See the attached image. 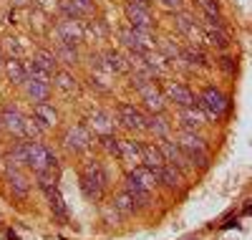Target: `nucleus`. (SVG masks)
<instances>
[{
	"label": "nucleus",
	"instance_id": "nucleus-11",
	"mask_svg": "<svg viewBox=\"0 0 252 240\" xmlns=\"http://www.w3.org/2000/svg\"><path fill=\"white\" fill-rule=\"evenodd\" d=\"M116 119L121 121V126L131 129V132H141L146 126V114L141 109H136L134 104H119L116 106Z\"/></svg>",
	"mask_w": 252,
	"mask_h": 240
},
{
	"label": "nucleus",
	"instance_id": "nucleus-49",
	"mask_svg": "<svg viewBox=\"0 0 252 240\" xmlns=\"http://www.w3.org/2000/svg\"><path fill=\"white\" fill-rule=\"evenodd\" d=\"M8 240H18V235H15V233L10 230V233H8Z\"/></svg>",
	"mask_w": 252,
	"mask_h": 240
},
{
	"label": "nucleus",
	"instance_id": "nucleus-36",
	"mask_svg": "<svg viewBox=\"0 0 252 240\" xmlns=\"http://www.w3.org/2000/svg\"><path fill=\"white\" fill-rule=\"evenodd\" d=\"M114 207L121 212V217H131V215L139 210V207H136V202H134V200H131V198H129V195H126L124 190H121V192L116 195V198H114Z\"/></svg>",
	"mask_w": 252,
	"mask_h": 240
},
{
	"label": "nucleus",
	"instance_id": "nucleus-19",
	"mask_svg": "<svg viewBox=\"0 0 252 240\" xmlns=\"http://www.w3.org/2000/svg\"><path fill=\"white\" fill-rule=\"evenodd\" d=\"M101 66H103V74H124V71H129V63H126V56H121L119 51L109 48V51H103L101 53Z\"/></svg>",
	"mask_w": 252,
	"mask_h": 240
},
{
	"label": "nucleus",
	"instance_id": "nucleus-48",
	"mask_svg": "<svg viewBox=\"0 0 252 240\" xmlns=\"http://www.w3.org/2000/svg\"><path fill=\"white\" fill-rule=\"evenodd\" d=\"M3 63H5V53H3V48H0V69H3Z\"/></svg>",
	"mask_w": 252,
	"mask_h": 240
},
{
	"label": "nucleus",
	"instance_id": "nucleus-12",
	"mask_svg": "<svg viewBox=\"0 0 252 240\" xmlns=\"http://www.w3.org/2000/svg\"><path fill=\"white\" fill-rule=\"evenodd\" d=\"M159 152H161V157H164V162L166 164H172V167H177L182 174L187 172V167H189V160L184 157V152L179 149V144L177 142H172V137L169 139H159Z\"/></svg>",
	"mask_w": 252,
	"mask_h": 240
},
{
	"label": "nucleus",
	"instance_id": "nucleus-14",
	"mask_svg": "<svg viewBox=\"0 0 252 240\" xmlns=\"http://www.w3.org/2000/svg\"><path fill=\"white\" fill-rule=\"evenodd\" d=\"M177 119H179L182 132H199V126L207 121V117L202 114L199 106H179Z\"/></svg>",
	"mask_w": 252,
	"mask_h": 240
},
{
	"label": "nucleus",
	"instance_id": "nucleus-7",
	"mask_svg": "<svg viewBox=\"0 0 252 240\" xmlns=\"http://www.w3.org/2000/svg\"><path fill=\"white\" fill-rule=\"evenodd\" d=\"M63 147H66L71 155H83L89 147H91V129L83 126V124H76V126H68L63 132Z\"/></svg>",
	"mask_w": 252,
	"mask_h": 240
},
{
	"label": "nucleus",
	"instance_id": "nucleus-35",
	"mask_svg": "<svg viewBox=\"0 0 252 240\" xmlns=\"http://www.w3.org/2000/svg\"><path fill=\"white\" fill-rule=\"evenodd\" d=\"M0 48H3L5 58H23V53H26L23 43H20V38H15V36H5L3 43H0Z\"/></svg>",
	"mask_w": 252,
	"mask_h": 240
},
{
	"label": "nucleus",
	"instance_id": "nucleus-10",
	"mask_svg": "<svg viewBox=\"0 0 252 240\" xmlns=\"http://www.w3.org/2000/svg\"><path fill=\"white\" fill-rule=\"evenodd\" d=\"M164 96L174 101L177 106H197V94L182 81H166L164 83Z\"/></svg>",
	"mask_w": 252,
	"mask_h": 240
},
{
	"label": "nucleus",
	"instance_id": "nucleus-42",
	"mask_svg": "<svg viewBox=\"0 0 252 240\" xmlns=\"http://www.w3.org/2000/svg\"><path fill=\"white\" fill-rule=\"evenodd\" d=\"M68 3L76 8L78 18H91L96 13V3H94V0H68Z\"/></svg>",
	"mask_w": 252,
	"mask_h": 240
},
{
	"label": "nucleus",
	"instance_id": "nucleus-6",
	"mask_svg": "<svg viewBox=\"0 0 252 240\" xmlns=\"http://www.w3.org/2000/svg\"><path fill=\"white\" fill-rule=\"evenodd\" d=\"M119 40H121V46L129 51V53H139L144 56L146 51H154V40H152V33H141L131 26H126L119 31Z\"/></svg>",
	"mask_w": 252,
	"mask_h": 240
},
{
	"label": "nucleus",
	"instance_id": "nucleus-29",
	"mask_svg": "<svg viewBox=\"0 0 252 240\" xmlns=\"http://www.w3.org/2000/svg\"><path fill=\"white\" fill-rule=\"evenodd\" d=\"M124 192L136 202V207H149V205H152V195H154V192H149V190H144V187L134 185L131 180H126V177H124Z\"/></svg>",
	"mask_w": 252,
	"mask_h": 240
},
{
	"label": "nucleus",
	"instance_id": "nucleus-24",
	"mask_svg": "<svg viewBox=\"0 0 252 240\" xmlns=\"http://www.w3.org/2000/svg\"><path fill=\"white\" fill-rule=\"evenodd\" d=\"M56 58L58 63H63V66H78L81 63V53H78V46H73V43H56Z\"/></svg>",
	"mask_w": 252,
	"mask_h": 240
},
{
	"label": "nucleus",
	"instance_id": "nucleus-28",
	"mask_svg": "<svg viewBox=\"0 0 252 240\" xmlns=\"http://www.w3.org/2000/svg\"><path fill=\"white\" fill-rule=\"evenodd\" d=\"M179 61H187V66H192V69H207L209 66L207 53L199 46H194V43H192V46H187V48H182Z\"/></svg>",
	"mask_w": 252,
	"mask_h": 240
},
{
	"label": "nucleus",
	"instance_id": "nucleus-2",
	"mask_svg": "<svg viewBox=\"0 0 252 240\" xmlns=\"http://www.w3.org/2000/svg\"><path fill=\"white\" fill-rule=\"evenodd\" d=\"M197 106L202 109V114H204L207 119L220 121V119L227 114V109H229V99L217 89V86H204L202 94L197 96Z\"/></svg>",
	"mask_w": 252,
	"mask_h": 240
},
{
	"label": "nucleus",
	"instance_id": "nucleus-32",
	"mask_svg": "<svg viewBox=\"0 0 252 240\" xmlns=\"http://www.w3.org/2000/svg\"><path fill=\"white\" fill-rule=\"evenodd\" d=\"M83 38H94V40H106L109 38V26L101 18H94L89 23H83Z\"/></svg>",
	"mask_w": 252,
	"mask_h": 240
},
{
	"label": "nucleus",
	"instance_id": "nucleus-37",
	"mask_svg": "<svg viewBox=\"0 0 252 240\" xmlns=\"http://www.w3.org/2000/svg\"><path fill=\"white\" fill-rule=\"evenodd\" d=\"M98 147L103 149V152H106V155L109 157H116L119 160V147H121V139L111 132V134H101L98 137Z\"/></svg>",
	"mask_w": 252,
	"mask_h": 240
},
{
	"label": "nucleus",
	"instance_id": "nucleus-15",
	"mask_svg": "<svg viewBox=\"0 0 252 240\" xmlns=\"http://www.w3.org/2000/svg\"><path fill=\"white\" fill-rule=\"evenodd\" d=\"M0 121H3V132L23 139V124H26V117L18 112L15 106H5L3 112H0Z\"/></svg>",
	"mask_w": 252,
	"mask_h": 240
},
{
	"label": "nucleus",
	"instance_id": "nucleus-18",
	"mask_svg": "<svg viewBox=\"0 0 252 240\" xmlns=\"http://www.w3.org/2000/svg\"><path fill=\"white\" fill-rule=\"evenodd\" d=\"M126 180H131L134 185H139V187H144V190H149V192H154V190L159 187L157 174H154L152 169H146L144 164H136L134 169L126 172Z\"/></svg>",
	"mask_w": 252,
	"mask_h": 240
},
{
	"label": "nucleus",
	"instance_id": "nucleus-39",
	"mask_svg": "<svg viewBox=\"0 0 252 240\" xmlns=\"http://www.w3.org/2000/svg\"><path fill=\"white\" fill-rule=\"evenodd\" d=\"M43 134H46V129L40 126L33 117H26V124H23V139H28V142H38Z\"/></svg>",
	"mask_w": 252,
	"mask_h": 240
},
{
	"label": "nucleus",
	"instance_id": "nucleus-34",
	"mask_svg": "<svg viewBox=\"0 0 252 240\" xmlns=\"http://www.w3.org/2000/svg\"><path fill=\"white\" fill-rule=\"evenodd\" d=\"M5 167H26V142H15L8 155H5Z\"/></svg>",
	"mask_w": 252,
	"mask_h": 240
},
{
	"label": "nucleus",
	"instance_id": "nucleus-38",
	"mask_svg": "<svg viewBox=\"0 0 252 240\" xmlns=\"http://www.w3.org/2000/svg\"><path fill=\"white\" fill-rule=\"evenodd\" d=\"M23 66H26V76H28V79H33V81H46V83H51V81H53V74H48L46 69H40L33 58H31V61H26Z\"/></svg>",
	"mask_w": 252,
	"mask_h": 240
},
{
	"label": "nucleus",
	"instance_id": "nucleus-26",
	"mask_svg": "<svg viewBox=\"0 0 252 240\" xmlns=\"http://www.w3.org/2000/svg\"><path fill=\"white\" fill-rule=\"evenodd\" d=\"M119 160H124L126 164H134L136 167L141 162V142H136V139H121Z\"/></svg>",
	"mask_w": 252,
	"mask_h": 240
},
{
	"label": "nucleus",
	"instance_id": "nucleus-23",
	"mask_svg": "<svg viewBox=\"0 0 252 240\" xmlns=\"http://www.w3.org/2000/svg\"><path fill=\"white\" fill-rule=\"evenodd\" d=\"M3 71H5V76H8V81H10L13 86H23V83L28 81L26 66H23V61H20V58H5Z\"/></svg>",
	"mask_w": 252,
	"mask_h": 240
},
{
	"label": "nucleus",
	"instance_id": "nucleus-5",
	"mask_svg": "<svg viewBox=\"0 0 252 240\" xmlns=\"http://www.w3.org/2000/svg\"><path fill=\"white\" fill-rule=\"evenodd\" d=\"M202 38L209 43V46H215V48H229V43H232V36H229V31L224 28V20L222 18H209L204 15L202 20Z\"/></svg>",
	"mask_w": 252,
	"mask_h": 240
},
{
	"label": "nucleus",
	"instance_id": "nucleus-47",
	"mask_svg": "<svg viewBox=\"0 0 252 240\" xmlns=\"http://www.w3.org/2000/svg\"><path fill=\"white\" fill-rule=\"evenodd\" d=\"M131 3H136V5H144V8H149V5H152V0H131Z\"/></svg>",
	"mask_w": 252,
	"mask_h": 240
},
{
	"label": "nucleus",
	"instance_id": "nucleus-41",
	"mask_svg": "<svg viewBox=\"0 0 252 240\" xmlns=\"http://www.w3.org/2000/svg\"><path fill=\"white\" fill-rule=\"evenodd\" d=\"M106 79H109V74L94 71L91 79H89V86H91V89H96V91H101V94H109V91H111V83H109Z\"/></svg>",
	"mask_w": 252,
	"mask_h": 240
},
{
	"label": "nucleus",
	"instance_id": "nucleus-44",
	"mask_svg": "<svg viewBox=\"0 0 252 240\" xmlns=\"http://www.w3.org/2000/svg\"><path fill=\"white\" fill-rule=\"evenodd\" d=\"M197 5H199V8L204 10V15H209V18H222L217 0H197Z\"/></svg>",
	"mask_w": 252,
	"mask_h": 240
},
{
	"label": "nucleus",
	"instance_id": "nucleus-30",
	"mask_svg": "<svg viewBox=\"0 0 252 240\" xmlns=\"http://www.w3.org/2000/svg\"><path fill=\"white\" fill-rule=\"evenodd\" d=\"M53 83H56V89H61L63 94H76L78 91V79L73 76V71L71 69H58L56 74H53Z\"/></svg>",
	"mask_w": 252,
	"mask_h": 240
},
{
	"label": "nucleus",
	"instance_id": "nucleus-3",
	"mask_svg": "<svg viewBox=\"0 0 252 240\" xmlns=\"http://www.w3.org/2000/svg\"><path fill=\"white\" fill-rule=\"evenodd\" d=\"M179 149L184 152V157L189 160V164L197 167H209V152H207V142L202 139L199 132H179Z\"/></svg>",
	"mask_w": 252,
	"mask_h": 240
},
{
	"label": "nucleus",
	"instance_id": "nucleus-20",
	"mask_svg": "<svg viewBox=\"0 0 252 240\" xmlns=\"http://www.w3.org/2000/svg\"><path fill=\"white\" fill-rule=\"evenodd\" d=\"M139 164H144L146 169H152V172L157 174L166 162H164V157H161V152H159L157 144H152V142H141V162H139Z\"/></svg>",
	"mask_w": 252,
	"mask_h": 240
},
{
	"label": "nucleus",
	"instance_id": "nucleus-27",
	"mask_svg": "<svg viewBox=\"0 0 252 240\" xmlns=\"http://www.w3.org/2000/svg\"><path fill=\"white\" fill-rule=\"evenodd\" d=\"M157 180L159 185H166L169 190H182L184 187V177H182V172L172 164H164L159 172H157Z\"/></svg>",
	"mask_w": 252,
	"mask_h": 240
},
{
	"label": "nucleus",
	"instance_id": "nucleus-1",
	"mask_svg": "<svg viewBox=\"0 0 252 240\" xmlns=\"http://www.w3.org/2000/svg\"><path fill=\"white\" fill-rule=\"evenodd\" d=\"M78 185H81V192L86 195V200L101 202L103 195H106V185H109L106 169L101 167V162L89 160L86 164H83L81 167V174H78Z\"/></svg>",
	"mask_w": 252,
	"mask_h": 240
},
{
	"label": "nucleus",
	"instance_id": "nucleus-50",
	"mask_svg": "<svg viewBox=\"0 0 252 240\" xmlns=\"http://www.w3.org/2000/svg\"><path fill=\"white\" fill-rule=\"evenodd\" d=\"M0 132H3V121H0Z\"/></svg>",
	"mask_w": 252,
	"mask_h": 240
},
{
	"label": "nucleus",
	"instance_id": "nucleus-21",
	"mask_svg": "<svg viewBox=\"0 0 252 240\" xmlns=\"http://www.w3.org/2000/svg\"><path fill=\"white\" fill-rule=\"evenodd\" d=\"M89 126L94 129L98 137H101V134H111V132H114V114L98 109V112H94V114L89 117Z\"/></svg>",
	"mask_w": 252,
	"mask_h": 240
},
{
	"label": "nucleus",
	"instance_id": "nucleus-40",
	"mask_svg": "<svg viewBox=\"0 0 252 240\" xmlns=\"http://www.w3.org/2000/svg\"><path fill=\"white\" fill-rule=\"evenodd\" d=\"M159 56H164L166 61H169V63H174V61H179V53H182V48L177 46V43L172 40V38H164L161 43H159Z\"/></svg>",
	"mask_w": 252,
	"mask_h": 240
},
{
	"label": "nucleus",
	"instance_id": "nucleus-4",
	"mask_svg": "<svg viewBox=\"0 0 252 240\" xmlns=\"http://www.w3.org/2000/svg\"><path fill=\"white\" fill-rule=\"evenodd\" d=\"M26 167L35 172H46V169H58V157L56 152L40 142H26Z\"/></svg>",
	"mask_w": 252,
	"mask_h": 240
},
{
	"label": "nucleus",
	"instance_id": "nucleus-8",
	"mask_svg": "<svg viewBox=\"0 0 252 240\" xmlns=\"http://www.w3.org/2000/svg\"><path fill=\"white\" fill-rule=\"evenodd\" d=\"M124 15H126V20H129V26L141 31V33H152L154 26H157L154 18H152V10L144 8V5H136V3H126Z\"/></svg>",
	"mask_w": 252,
	"mask_h": 240
},
{
	"label": "nucleus",
	"instance_id": "nucleus-17",
	"mask_svg": "<svg viewBox=\"0 0 252 240\" xmlns=\"http://www.w3.org/2000/svg\"><path fill=\"white\" fill-rule=\"evenodd\" d=\"M33 119L40 124L48 132V129H56L58 126V112L53 109V104H48V101H38V104H33Z\"/></svg>",
	"mask_w": 252,
	"mask_h": 240
},
{
	"label": "nucleus",
	"instance_id": "nucleus-9",
	"mask_svg": "<svg viewBox=\"0 0 252 240\" xmlns=\"http://www.w3.org/2000/svg\"><path fill=\"white\" fill-rule=\"evenodd\" d=\"M5 182H8V190H10V195L15 200H28L31 180L20 167H5Z\"/></svg>",
	"mask_w": 252,
	"mask_h": 240
},
{
	"label": "nucleus",
	"instance_id": "nucleus-25",
	"mask_svg": "<svg viewBox=\"0 0 252 240\" xmlns=\"http://www.w3.org/2000/svg\"><path fill=\"white\" fill-rule=\"evenodd\" d=\"M144 129H149L157 139H169L172 137V126H169V121H166L164 114H149L146 117V126Z\"/></svg>",
	"mask_w": 252,
	"mask_h": 240
},
{
	"label": "nucleus",
	"instance_id": "nucleus-45",
	"mask_svg": "<svg viewBox=\"0 0 252 240\" xmlns=\"http://www.w3.org/2000/svg\"><path fill=\"white\" fill-rule=\"evenodd\" d=\"M159 8L166 10V13H179L184 8V0H157Z\"/></svg>",
	"mask_w": 252,
	"mask_h": 240
},
{
	"label": "nucleus",
	"instance_id": "nucleus-16",
	"mask_svg": "<svg viewBox=\"0 0 252 240\" xmlns=\"http://www.w3.org/2000/svg\"><path fill=\"white\" fill-rule=\"evenodd\" d=\"M43 195L48 200V207L53 212V217L58 223H68V207H66V200H63V195L58 190V185H51V187H43Z\"/></svg>",
	"mask_w": 252,
	"mask_h": 240
},
{
	"label": "nucleus",
	"instance_id": "nucleus-31",
	"mask_svg": "<svg viewBox=\"0 0 252 240\" xmlns=\"http://www.w3.org/2000/svg\"><path fill=\"white\" fill-rule=\"evenodd\" d=\"M23 89H26V96L31 99V101H48V96H51V83H46V81H33V79H28L26 83H23Z\"/></svg>",
	"mask_w": 252,
	"mask_h": 240
},
{
	"label": "nucleus",
	"instance_id": "nucleus-46",
	"mask_svg": "<svg viewBox=\"0 0 252 240\" xmlns=\"http://www.w3.org/2000/svg\"><path fill=\"white\" fill-rule=\"evenodd\" d=\"M222 69H224L227 74H235V61L224 56V58H222Z\"/></svg>",
	"mask_w": 252,
	"mask_h": 240
},
{
	"label": "nucleus",
	"instance_id": "nucleus-22",
	"mask_svg": "<svg viewBox=\"0 0 252 240\" xmlns=\"http://www.w3.org/2000/svg\"><path fill=\"white\" fill-rule=\"evenodd\" d=\"M174 26H177V31L182 33V36H187V38H192V43H194V38H199L202 36V31H199V23L192 18V15H187V13H174Z\"/></svg>",
	"mask_w": 252,
	"mask_h": 240
},
{
	"label": "nucleus",
	"instance_id": "nucleus-43",
	"mask_svg": "<svg viewBox=\"0 0 252 240\" xmlns=\"http://www.w3.org/2000/svg\"><path fill=\"white\" fill-rule=\"evenodd\" d=\"M101 217H103V223H109V225H119L124 217H121V212L114 207V202H109V205H103V210H101Z\"/></svg>",
	"mask_w": 252,
	"mask_h": 240
},
{
	"label": "nucleus",
	"instance_id": "nucleus-33",
	"mask_svg": "<svg viewBox=\"0 0 252 240\" xmlns=\"http://www.w3.org/2000/svg\"><path fill=\"white\" fill-rule=\"evenodd\" d=\"M33 61L38 63L40 69H46L48 74H56V71H58V58H56V53L48 51V48H38V51L33 53Z\"/></svg>",
	"mask_w": 252,
	"mask_h": 240
},
{
	"label": "nucleus",
	"instance_id": "nucleus-13",
	"mask_svg": "<svg viewBox=\"0 0 252 240\" xmlns=\"http://www.w3.org/2000/svg\"><path fill=\"white\" fill-rule=\"evenodd\" d=\"M56 38H58V43H73V46H78V43L86 40L83 38V23L81 20L61 18L58 26H56Z\"/></svg>",
	"mask_w": 252,
	"mask_h": 240
}]
</instances>
